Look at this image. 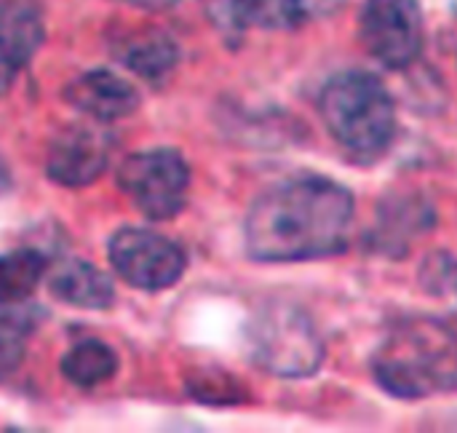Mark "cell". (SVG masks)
Wrapping results in <instances>:
<instances>
[{
    "instance_id": "obj_17",
    "label": "cell",
    "mask_w": 457,
    "mask_h": 433,
    "mask_svg": "<svg viewBox=\"0 0 457 433\" xmlns=\"http://www.w3.org/2000/svg\"><path fill=\"white\" fill-rule=\"evenodd\" d=\"M185 386L187 394L201 404H241L246 399V388L238 383V378L217 367L193 370Z\"/></svg>"
},
{
    "instance_id": "obj_1",
    "label": "cell",
    "mask_w": 457,
    "mask_h": 433,
    "mask_svg": "<svg viewBox=\"0 0 457 433\" xmlns=\"http://www.w3.org/2000/svg\"><path fill=\"white\" fill-rule=\"evenodd\" d=\"M356 201L329 177L303 174L268 187L244 222L246 254L257 262H308L345 252Z\"/></svg>"
},
{
    "instance_id": "obj_18",
    "label": "cell",
    "mask_w": 457,
    "mask_h": 433,
    "mask_svg": "<svg viewBox=\"0 0 457 433\" xmlns=\"http://www.w3.org/2000/svg\"><path fill=\"white\" fill-rule=\"evenodd\" d=\"M420 284L442 300L457 305V260L447 252H431L420 265Z\"/></svg>"
},
{
    "instance_id": "obj_19",
    "label": "cell",
    "mask_w": 457,
    "mask_h": 433,
    "mask_svg": "<svg viewBox=\"0 0 457 433\" xmlns=\"http://www.w3.org/2000/svg\"><path fill=\"white\" fill-rule=\"evenodd\" d=\"M13 313L0 319V380L8 378L24 356V319H11Z\"/></svg>"
},
{
    "instance_id": "obj_13",
    "label": "cell",
    "mask_w": 457,
    "mask_h": 433,
    "mask_svg": "<svg viewBox=\"0 0 457 433\" xmlns=\"http://www.w3.org/2000/svg\"><path fill=\"white\" fill-rule=\"evenodd\" d=\"M51 292L62 303L83 311H104L115 300V287L110 276L83 260L62 262L51 276Z\"/></svg>"
},
{
    "instance_id": "obj_2",
    "label": "cell",
    "mask_w": 457,
    "mask_h": 433,
    "mask_svg": "<svg viewBox=\"0 0 457 433\" xmlns=\"http://www.w3.org/2000/svg\"><path fill=\"white\" fill-rule=\"evenodd\" d=\"M378 386L407 402L457 391V335L434 316H404L391 324L372 354Z\"/></svg>"
},
{
    "instance_id": "obj_20",
    "label": "cell",
    "mask_w": 457,
    "mask_h": 433,
    "mask_svg": "<svg viewBox=\"0 0 457 433\" xmlns=\"http://www.w3.org/2000/svg\"><path fill=\"white\" fill-rule=\"evenodd\" d=\"M21 67L11 59V54L3 48V43H0V96L3 94H8V88H11V83H13V78H16V72H19Z\"/></svg>"
},
{
    "instance_id": "obj_12",
    "label": "cell",
    "mask_w": 457,
    "mask_h": 433,
    "mask_svg": "<svg viewBox=\"0 0 457 433\" xmlns=\"http://www.w3.org/2000/svg\"><path fill=\"white\" fill-rule=\"evenodd\" d=\"M112 51L123 67H129L134 75H139L145 80L166 78L179 62L177 43L171 40L169 32H163L158 27L129 29L126 35H120L115 40Z\"/></svg>"
},
{
    "instance_id": "obj_10",
    "label": "cell",
    "mask_w": 457,
    "mask_h": 433,
    "mask_svg": "<svg viewBox=\"0 0 457 433\" xmlns=\"http://www.w3.org/2000/svg\"><path fill=\"white\" fill-rule=\"evenodd\" d=\"M436 225L434 206L420 193L391 196L380 204L378 228L372 233V244L378 252L388 257H404L410 244L418 241Z\"/></svg>"
},
{
    "instance_id": "obj_14",
    "label": "cell",
    "mask_w": 457,
    "mask_h": 433,
    "mask_svg": "<svg viewBox=\"0 0 457 433\" xmlns=\"http://www.w3.org/2000/svg\"><path fill=\"white\" fill-rule=\"evenodd\" d=\"M0 43L11 59L24 67L43 43V19L35 5L13 0L0 8Z\"/></svg>"
},
{
    "instance_id": "obj_9",
    "label": "cell",
    "mask_w": 457,
    "mask_h": 433,
    "mask_svg": "<svg viewBox=\"0 0 457 433\" xmlns=\"http://www.w3.org/2000/svg\"><path fill=\"white\" fill-rule=\"evenodd\" d=\"M107 161L110 145L102 131L91 126H67L48 147L46 171L62 187H86L102 177Z\"/></svg>"
},
{
    "instance_id": "obj_5",
    "label": "cell",
    "mask_w": 457,
    "mask_h": 433,
    "mask_svg": "<svg viewBox=\"0 0 457 433\" xmlns=\"http://www.w3.org/2000/svg\"><path fill=\"white\" fill-rule=\"evenodd\" d=\"M118 187L153 222L174 220L190 193V166L171 147L129 155L118 169Z\"/></svg>"
},
{
    "instance_id": "obj_3",
    "label": "cell",
    "mask_w": 457,
    "mask_h": 433,
    "mask_svg": "<svg viewBox=\"0 0 457 433\" xmlns=\"http://www.w3.org/2000/svg\"><path fill=\"white\" fill-rule=\"evenodd\" d=\"M329 137L353 158H380L396 137V104L386 83L364 70L335 75L319 96Z\"/></svg>"
},
{
    "instance_id": "obj_11",
    "label": "cell",
    "mask_w": 457,
    "mask_h": 433,
    "mask_svg": "<svg viewBox=\"0 0 457 433\" xmlns=\"http://www.w3.org/2000/svg\"><path fill=\"white\" fill-rule=\"evenodd\" d=\"M64 99L75 110H80L83 115L99 123L126 118L139 107L137 88L110 70H91L86 75H78L64 88Z\"/></svg>"
},
{
    "instance_id": "obj_8",
    "label": "cell",
    "mask_w": 457,
    "mask_h": 433,
    "mask_svg": "<svg viewBox=\"0 0 457 433\" xmlns=\"http://www.w3.org/2000/svg\"><path fill=\"white\" fill-rule=\"evenodd\" d=\"M343 0H214L212 19L225 37L249 29H297L332 16Z\"/></svg>"
},
{
    "instance_id": "obj_21",
    "label": "cell",
    "mask_w": 457,
    "mask_h": 433,
    "mask_svg": "<svg viewBox=\"0 0 457 433\" xmlns=\"http://www.w3.org/2000/svg\"><path fill=\"white\" fill-rule=\"evenodd\" d=\"M120 3H129L134 8H147V11H163V8H174L185 0H120Z\"/></svg>"
},
{
    "instance_id": "obj_16",
    "label": "cell",
    "mask_w": 457,
    "mask_h": 433,
    "mask_svg": "<svg viewBox=\"0 0 457 433\" xmlns=\"http://www.w3.org/2000/svg\"><path fill=\"white\" fill-rule=\"evenodd\" d=\"M46 257L35 249L0 254V305H21L40 284Z\"/></svg>"
},
{
    "instance_id": "obj_6",
    "label": "cell",
    "mask_w": 457,
    "mask_h": 433,
    "mask_svg": "<svg viewBox=\"0 0 457 433\" xmlns=\"http://www.w3.org/2000/svg\"><path fill=\"white\" fill-rule=\"evenodd\" d=\"M359 37L383 67L407 70L426 43L420 0H367L359 16Z\"/></svg>"
},
{
    "instance_id": "obj_15",
    "label": "cell",
    "mask_w": 457,
    "mask_h": 433,
    "mask_svg": "<svg viewBox=\"0 0 457 433\" xmlns=\"http://www.w3.org/2000/svg\"><path fill=\"white\" fill-rule=\"evenodd\" d=\"M59 370L72 386L94 388L115 378L118 354L102 340H80L62 356Z\"/></svg>"
},
{
    "instance_id": "obj_7",
    "label": "cell",
    "mask_w": 457,
    "mask_h": 433,
    "mask_svg": "<svg viewBox=\"0 0 457 433\" xmlns=\"http://www.w3.org/2000/svg\"><path fill=\"white\" fill-rule=\"evenodd\" d=\"M107 257L112 271L129 287L142 292L174 287L187 268V257L179 244L145 228H120L107 244Z\"/></svg>"
},
{
    "instance_id": "obj_4",
    "label": "cell",
    "mask_w": 457,
    "mask_h": 433,
    "mask_svg": "<svg viewBox=\"0 0 457 433\" xmlns=\"http://www.w3.org/2000/svg\"><path fill=\"white\" fill-rule=\"evenodd\" d=\"M252 362L276 378H311L321 370L327 346L303 308L276 300L249 324Z\"/></svg>"
}]
</instances>
